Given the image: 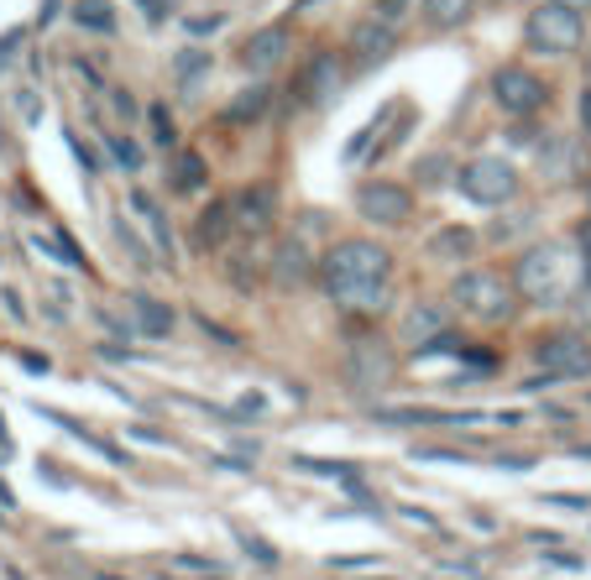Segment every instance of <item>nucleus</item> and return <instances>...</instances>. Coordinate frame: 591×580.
<instances>
[{
    "label": "nucleus",
    "instance_id": "4",
    "mask_svg": "<svg viewBox=\"0 0 591 580\" xmlns=\"http://www.w3.org/2000/svg\"><path fill=\"white\" fill-rule=\"evenodd\" d=\"M581 42H587V16L561 0H539L524 16V48L539 59H570L581 53Z\"/></svg>",
    "mask_w": 591,
    "mask_h": 580
},
{
    "label": "nucleus",
    "instance_id": "29",
    "mask_svg": "<svg viewBox=\"0 0 591 580\" xmlns=\"http://www.w3.org/2000/svg\"><path fill=\"white\" fill-rule=\"evenodd\" d=\"M298 471H314V476H341V481H356V465L351 461H314V455H298Z\"/></svg>",
    "mask_w": 591,
    "mask_h": 580
},
{
    "label": "nucleus",
    "instance_id": "1",
    "mask_svg": "<svg viewBox=\"0 0 591 580\" xmlns=\"http://www.w3.org/2000/svg\"><path fill=\"white\" fill-rule=\"evenodd\" d=\"M320 283H325L330 304L356 320L383 314L393 298V252L372 235H346L320 257Z\"/></svg>",
    "mask_w": 591,
    "mask_h": 580
},
{
    "label": "nucleus",
    "instance_id": "28",
    "mask_svg": "<svg viewBox=\"0 0 591 580\" xmlns=\"http://www.w3.org/2000/svg\"><path fill=\"white\" fill-rule=\"evenodd\" d=\"M105 146H111V163H116V168H126V173H137V168H142V146L131 142V137L105 131Z\"/></svg>",
    "mask_w": 591,
    "mask_h": 580
},
{
    "label": "nucleus",
    "instance_id": "8",
    "mask_svg": "<svg viewBox=\"0 0 591 580\" xmlns=\"http://www.w3.org/2000/svg\"><path fill=\"white\" fill-rule=\"evenodd\" d=\"M356 215H361L367 225L398 231V225L414 220V194H409L403 183H393V178H367V183L356 189Z\"/></svg>",
    "mask_w": 591,
    "mask_h": 580
},
{
    "label": "nucleus",
    "instance_id": "7",
    "mask_svg": "<svg viewBox=\"0 0 591 580\" xmlns=\"http://www.w3.org/2000/svg\"><path fill=\"white\" fill-rule=\"evenodd\" d=\"M534 366L550 382H581L591 377V340L587 330H550L534 340Z\"/></svg>",
    "mask_w": 591,
    "mask_h": 580
},
{
    "label": "nucleus",
    "instance_id": "34",
    "mask_svg": "<svg viewBox=\"0 0 591 580\" xmlns=\"http://www.w3.org/2000/svg\"><path fill=\"white\" fill-rule=\"evenodd\" d=\"M576 120H581V137L591 142V85L581 89V100H576Z\"/></svg>",
    "mask_w": 591,
    "mask_h": 580
},
{
    "label": "nucleus",
    "instance_id": "31",
    "mask_svg": "<svg viewBox=\"0 0 591 580\" xmlns=\"http://www.w3.org/2000/svg\"><path fill=\"white\" fill-rule=\"evenodd\" d=\"M147 116H152V131H157V146H174L178 126H174V116H168V105L157 100V105H147Z\"/></svg>",
    "mask_w": 591,
    "mask_h": 580
},
{
    "label": "nucleus",
    "instance_id": "38",
    "mask_svg": "<svg viewBox=\"0 0 591 580\" xmlns=\"http://www.w3.org/2000/svg\"><path fill=\"white\" fill-rule=\"evenodd\" d=\"M59 5H63V0H48V5H42V27H48V22L59 16Z\"/></svg>",
    "mask_w": 591,
    "mask_h": 580
},
{
    "label": "nucleus",
    "instance_id": "36",
    "mask_svg": "<svg viewBox=\"0 0 591 580\" xmlns=\"http://www.w3.org/2000/svg\"><path fill=\"white\" fill-rule=\"evenodd\" d=\"M576 314H581V324L591 330V283H587L581 293H576Z\"/></svg>",
    "mask_w": 591,
    "mask_h": 580
},
{
    "label": "nucleus",
    "instance_id": "17",
    "mask_svg": "<svg viewBox=\"0 0 591 580\" xmlns=\"http://www.w3.org/2000/svg\"><path fill=\"white\" fill-rule=\"evenodd\" d=\"M209 183V163L194 152V146H174L168 152V189L174 194H200Z\"/></svg>",
    "mask_w": 591,
    "mask_h": 580
},
{
    "label": "nucleus",
    "instance_id": "30",
    "mask_svg": "<svg viewBox=\"0 0 591 580\" xmlns=\"http://www.w3.org/2000/svg\"><path fill=\"white\" fill-rule=\"evenodd\" d=\"M445 173H455V168H450V157H445V152H429V157H424V163H414V178H419V183H424V189H429V183H440Z\"/></svg>",
    "mask_w": 591,
    "mask_h": 580
},
{
    "label": "nucleus",
    "instance_id": "18",
    "mask_svg": "<svg viewBox=\"0 0 591 580\" xmlns=\"http://www.w3.org/2000/svg\"><path fill=\"white\" fill-rule=\"evenodd\" d=\"M440 335H450V320H445V304H414L409 320H403V340L409 346H435Z\"/></svg>",
    "mask_w": 591,
    "mask_h": 580
},
{
    "label": "nucleus",
    "instance_id": "6",
    "mask_svg": "<svg viewBox=\"0 0 591 580\" xmlns=\"http://www.w3.org/2000/svg\"><path fill=\"white\" fill-rule=\"evenodd\" d=\"M487 89H492V100H498V111H503L508 120H534L544 116V105H550V79H539L534 68H524V63H498L492 68V79H487Z\"/></svg>",
    "mask_w": 591,
    "mask_h": 580
},
{
    "label": "nucleus",
    "instance_id": "22",
    "mask_svg": "<svg viewBox=\"0 0 591 580\" xmlns=\"http://www.w3.org/2000/svg\"><path fill=\"white\" fill-rule=\"evenodd\" d=\"M472 11H476V0H424V22H429L435 31L466 27V22H472Z\"/></svg>",
    "mask_w": 591,
    "mask_h": 580
},
{
    "label": "nucleus",
    "instance_id": "5",
    "mask_svg": "<svg viewBox=\"0 0 591 580\" xmlns=\"http://www.w3.org/2000/svg\"><path fill=\"white\" fill-rule=\"evenodd\" d=\"M455 189H461V199L481 204V209H508L524 194V173L508 157H472L466 168H455Z\"/></svg>",
    "mask_w": 591,
    "mask_h": 580
},
{
    "label": "nucleus",
    "instance_id": "11",
    "mask_svg": "<svg viewBox=\"0 0 591 580\" xmlns=\"http://www.w3.org/2000/svg\"><path fill=\"white\" fill-rule=\"evenodd\" d=\"M398 53V27L383 22V16H367V22H356L346 31V63H351L356 74H367V68H377Z\"/></svg>",
    "mask_w": 591,
    "mask_h": 580
},
{
    "label": "nucleus",
    "instance_id": "21",
    "mask_svg": "<svg viewBox=\"0 0 591 580\" xmlns=\"http://www.w3.org/2000/svg\"><path fill=\"white\" fill-rule=\"evenodd\" d=\"M131 209L147 220V231H152V241H157V252H163V257H174V231H168V215H163V204L152 199L147 189H131Z\"/></svg>",
    "mask_w": 591,
    "mask_h": 580
},
{
    "label": "nucleus",
    "instance_id": "9",
    "mask_svg": "<svg viewBox=\"0 0 591 580\" xmlns=\"http://www.w3.org/2000/svg\"><path fill=\"white\" fill-rule=\"evenodd\" d=\"M288 59H294V27L288 22H267V27H257L241 42V68L257 74V79L278 74Z\"/></svg>",
    "mask_w": 591,
    "mask_h": 580
},
{
    "label": "nucleus",
    "instance_id": "42",
    "mask_svg": "<svg viewBox=\"0 0 591 580\" xmlns=\"http://www.w3.org/2000/svg\"><path fill=\"white\" fill-rule=\"evenodd\" d=\"M205 580H209V576H205Z\"/></svg>",
    "mask_w": 591,
    "mask_h": 580
},
{
    "label": "nucleus",
    "instance_id": "20",
    "mask_svg": "<svg viewBox=\"0 0 591 580\" xmlns=\"http://www.w3.org/2000/svg\"><path fill=\"white\" fill-rule=\"evenodd\" d=\"M267 111H272V89L252 85V89H241L236 100L226 105V126H257V120H267Z\"/></svg>",
    "mask_w": 591,
    "mask_h": 580
},
{
    "label": "nucleus",
    "instance_id": "35",
    "mask_svg": "<svg viewBox=\"0 0 591 580\" xmlns=\"http://www.w3.org/2000/svg\"><path fill=\"white\" fill-rule=\"evenodd\" d=\"M189 31H194V37H209V31H220V16H194Z\"/></svg>",
    "mask_w": 591,
    "mask_h": 580
},
{
    "label": "nucleus",
    "instance_id": "13",
    "mask_svg": "<svg viewBox=\"0 0 591 580\" xmlns=\"http://www.w3.org/2000/svg\"><path fill=\"white\" fill-rule=\"evenodd\" d=\"M231 204H236L241 235H262V231H272V220H278V189H272V183H246V189L231 194Z\"/></svg>",
    "mask_w": 591,
    "mask_h": 580
},
{
    "label": "nucleus",
    "instance_id": "27",
    "mask_svg": "<svg viewBox=\"0 0 591 580\" xmlns=\"http://www.w3.org/2000/svg\"><path fill=\"white\" fill-rule=\"evenodd\" d=\"M168 576H183V580L220 576V559H209V554H168Z\"/></svg>",
    "mask_w": 591,
    "mask_h": 580
},
{
    "label": "nucleus",
    "instance_id": "39",
    "mask_svg": "<svg viewBox=\"0 0 591 580\" xmlns=\"http://www.w3.org/2000/svg\"><path fill=\"white\" fill-rule=\"evenodd\" d=\"M561 5H570V11H581V16L591 11V0H561Z\"/></svg>",
    "mask_w": 591,
    "mask_h": 580
},
{
    "label": "nucleus",
    "instance_id": "40",
    "mask_svg": "<svg viewBox=\"0 0 591 580\" xmlns=\"http://www.w3.org/2000/svg\"><path fill=\"white\" fill-rule=\"evenodd\" d=\"M587 74H591V53H587Z\"/></svg>",
    "mask_w": 591,
    "mask_h": 580
},
{
    "label": "nucleus",
    "instance_id": "33",
    "mask_svg": "<svg viewBox=\"0 0 591 580\" xmlns=\"http://www.w3.org/2000/svg\"><path fill=\"white\" fill-rule=\"evenodd\" d=\"M16 111H22V120H27V126H31V120L42 116V100H37L31 89H22V94H16Z\"/></svg>",
    "mask_w": 591,
    "mask_h": 580
},
{
    "label": "nucleus",
    "instance_id": "15",
    "mask_svg": "<svg viewBox=\"0 0 591 580\" xmlns=\"http://www.w3.org/2000/svg\"><path fill=\"white\" fill-rule=\"evenodd\" d=\"M231 235H236V204L226 194V199H215L205 215L194 220V246H200V252H220Z\"/></svg>",
    "mask_w": 591,
    "mask_h": 580
},
{
    "label": "nucleus",
    "instance_id": "2",
    "mask_svg": "<svg viewBox=\"0 0 591 580\" xmlns=\"http://www.w3.org/2000/svg\"><path fill=\"white\" fill-rule=\"evenodd\" d=\"M513 288L534 309H565L587 288V261L565 241H534L529 252L513 261Z\"/></svg>",
    "mask_w": 591,
    "mask_h": 580
},
{
    "label": "nucleus",
    "instance_id": "19",
    "mask_svg": "<svg viewBox=\"0 0 591 580\" xmlns=\"http://www.w3.org/2000/svg\"><path fill=\"white\" fill-rule=\"evenodd\" d=\"M68 22H74L79 31H89V37H111V31L120 27V16H116L111 0H74V5H68Z\"/></svg>",
    "mask_w": 591,
    "mask_h": 580
},
{
    "label": "nucleus",
    "instance_id": "37",
    "mask_svg": "<svg viewBox=\"0 0 591 580\" xmlns=\"http://www.w3.org/2000/svg\"><path fill=\"white\" fill-rule=\"evenodd\" d=\"M576 246H581V261H587V283H591V225H581V241H576Z\"/></svg>",
    "mask_w": 591,
    "mask_h": 580
},
{
    "label": "nucleus",
    "instance_id": "16",
    "mask_svg": "<svg viewBox=\"0 0 591 580\" xmlns=\"http://www.w3.org/2000/svg\"><path fill=\"white\" fill-rule=\"evenodd\" d=\"M314 272H320V267H314V257H309V246H304V241H283V246H278V257H272V283H278L283 293L304 288Z\"/></svg>",
    "mask_w": 591,
    "mask_h": 580
},
{
    "label": "nucleus",
    "instance_id": "32",
    "mask_svg": "<svg viewBox=\"0 0 591 580\" xmlns=\"http://www.w3.org/2000/svg\"><path fill=\"white\" fill-rule=\"evenodd\" d=\"M236 539L246 544V554H252L257 565H278V550H272L267 539H257V533H246V528H236Z\"/></svg>",
    "mask_w": 591,
    "mask_h": 580
},
{
    "label": "nucleus",
    "instance_id": "26",
    "mask_svg": "<svg viewBox=\"0 0 591 580\" xmlns=\"http://www.w3.org/2000/svg\"><path fill=\"white\" fill-rule=\"evenodd\" d=\"M576 163H581V146H576V142H555V146H550V157L539 152V168H544L550 178H570V173H576Z\"/></svg>",
    "mask_w": 591,
    "mask_h": 580
},
{
    "label": "nucleus",
    "instance_id": "3",
    "mask_svg": "<svg viewBox=\"0 0 591 580\" xmlns=\"http://www.w3.org/2000/svg\"><path fill=\"white\" fill-rule=\"evenodd\" d=\"M450 304L476 324H508L518 314V288H513V278L503 272H492V267H466V272H455V283H450Z\"/></svg>",
    "mask_w": 591,
    "mask_h": 580
},
{
    "label": "nucleus",
    "instance_id": "10",
    "mask_svg": "<svg viewBox=\"0 0 591 580\" xmlns=\"http://www.w3.org/2000/svg\"><path fill=\"white\" fill-rule=\"evenodd\" d=\"M341 85H346V74H341V59L330 53V48H320L314 59L298 68V79H294V105H309V111H325L330 100L341 94Z\"/></svg>",
    "mask_w": 591,
    "mask_h": 580
},
{
    "label": "nucleus",
    "instance_id": "23",
    "mask_svg": "<svg viewBox=\"0 0 591 580\" xmlns=\"http://www.w3.org/2000/svg\"><path fill=\"white\" fill-rule=\"evenodd\" d=\"M476 252V231H466V225H445L435 241H429V257L435 261H466Z\"/></svg>",
    "mask_w": 591,
    "mask_h": 580
},
{
    "label": "nucleus",
    "instance_id": "25",
    "mask_svg": "<svg viewBox=\"0 0 591 580\" xmlns=\"http://www.w3.org/2000/svg\"><path fill=\"white\" fill-rule=\"evenodd\" d=\"M209 68H215V59H209L205 48H183L174 59V74H178V85H200V79H209Z\"/></svg>",
    "mask_w": 591,
    "mask_h": 580
},
{
    "label": "nucleus",
    "instance_id": "41",
    "mask_svg": "<svg viewBox=\"0 0 591 580\" xmlns=\"http://www.w3.org/2000/svg\"><path fill=\"white\" fill-rule=\"evenodd\" d=\"M587 403H591V392H587Z\"/></svg>",
    "mask_w": 591,
    "mask_h": 580
},
{
    "label": "nucleus",
    "instance_id": "14",
    "mask_svg": "<svg viewBox=\"0 0 591 580\" xmlns=\"http://www.w3.org/2000/svg\"><path fill=\"white\" fill-rule=\"evenodd\" d=\"M126 330L131 335H147V340H168L174 335V309L163 304V298H152V293H131L126 298Z\"/></svg>",
    "mask_w": 591,
    "mask_h": 580
},
{
    "label": "nucleus",
    "instance_id": "12",
    "mask_svg": "<svg viewBox=\"0 0 591 580\" xmlns=\"http://www.w3.org/2000/svg\"><path fill=\"white\" fill-rule=\"evenodd\" d=\"M346 377H351L356 392H377L393 382V356H387L383 340H356L351 356H346Z\"/></svg>",
    "mask_w": 591,
    "mask_h": 580
},
{
    "label": "nucleus",
    "instance_id": "24",
    "mask_svg": "<svg viewBox=\"0 0 591 580\" xmlns=\"http://www.w3.org/2000/svg\"><path fill=\"white\" fill-rule=\"evenodd\" d=\"M393 111H403V100H393L387 111H377V120H367V126L356 131L351 142H346V163H361V157H367V146H372V142H377V137H383V126H387V120H393Z\"/></svg>",
    "mask_w": 591,
    "mask_h": 580
}]
</instances>
